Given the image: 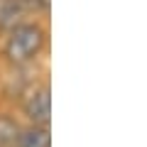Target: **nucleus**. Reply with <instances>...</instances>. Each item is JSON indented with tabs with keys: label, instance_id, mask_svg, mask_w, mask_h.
<instances>
[{
	"label": "nucleus",
	"instance_id": "obj_1",
	"mask_svg": "<svg viewBox=\"0 0 147 147\" xmlns=\"http://www.w3.org/2000/svg\"><path fill=\"white\" fill-rule=\"evenodd\" d=\"M47 47V30L39 22H25L15 25L5 37L3 57L12 66H30L39 59V54Z\"/></svg>",
	"mask_w": 147,
	"mask_h": 147
},
{
	"label": "nucleus",
	"instance_id": "obj_2",
	"mask_svg": "<svg viewBox=\"0 0 147 147\" xmlns=\"http://www.w3.org/2000/svg\"><path fill=\"white\" fill-rule=\"evenodd\" d=\"M22 113L27 115L30 125H49V115H52V98H49V86H34L25 93L22 100Z\"/></svg>",
	"mask_w": 147,
	"mask_h": 147
},
{
	"label": "nucleus",
	"instance_id": "obj_3",
	"mask_svg": "<svg viewBox=\"0 0 147 147\" xmlns=\"http://www.w3.org/2000/svg\"><path fill=\"white\" fill-rule=\"evenodd\" d=\"M15 147H52V132L49 125H27L20 127Z\"/></svg>",
	"mask_w": 147,
	"mask_h": 147
},
{
	"label": "nucleus",
	"instance_id": "obj_4",
	"mask_svg": "<svg viewBox=\"0 0 147 147\" xmlns=\"http://www.w3.org/2000/svg\"><path fill=\"white\" fill-rule=\"evenodd\" d=\"M27 15L22 0H0V30L10 32L15 25H20L22 17Z\"/></svg>",
	"mask_w": 147,
	"mask_h": 147
},
{
	"label": "nucleus",
	"instance_id": "obj_5",
	"mask_svg": "<svg viewBox=\"0 0 147 147\" xmlns=\"http://www.w3.org/2000/svg\"><path fill=\"white\" fill-rule=\"evenodd\" d=\"M20 135V123L7 113H0V147H15Z\"/></svg>",
	"mask_w": 147,
	"mask_h": 147
},
{
	"label": "nucleus",
	"instance_id": "obj_6",
	"mask_svg": "<svg viewBox=\"0 0 147 147\" xmlns=\"http://www.w3.org/2000/svg\"><path fill=\"white\" fill-rule=\"evenodd\" d=\"M27 12H47L49 10V0H22Z\"/></svg>",
	"mask_w": 147,
	"mask_h": 147
}]
</instances>
